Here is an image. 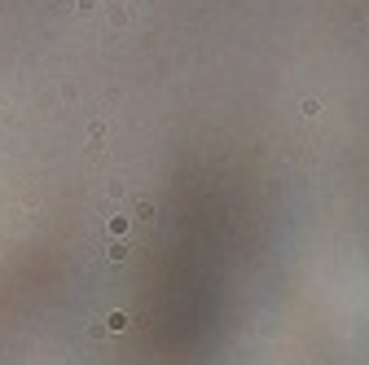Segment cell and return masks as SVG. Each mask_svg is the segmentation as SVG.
Here are the masks:
<instances>
[{"label":"cell","mask_w":369,"mask_h":365,"mask_svg":"<svg viewBox=\"0 0 369 365\" xmlns=\"http://www.w3.org/2000/svg\"><path fill=\"white\" fill-rule=\"evenodd\" d=\"M106 330H110V334H123V330H128V312H110V317H106Z\"/></svg>","instance_id":"obj_1"},{"label":"cell","mask_w":369,"mask_h":365,"mask_svg":"<svg viewBox=\"0 0 369 365\" xmlns=\"http://www.w3.org/2000/svg\"><path fill=\"white\" fill-rule=\"evenodd\" d=\"M110 260H114V264H123V260H128V246L114 242V246H110Z\"/></svg>","instance_id":"obj_2"},{"label":"cell","mask_w":369,"mask_h":365,"mask_svg":"<svg viewBox=\"0 0 369 365\" xmlns=\"http://www.w3.org/2000/svg\"><path fill=\"white\" fill-rule=\"evenodd\" d=\"M75 9L79 13H93V9H97V0H75Z\"/></svg>","instance_id":"obj_3"}]
</instances>
